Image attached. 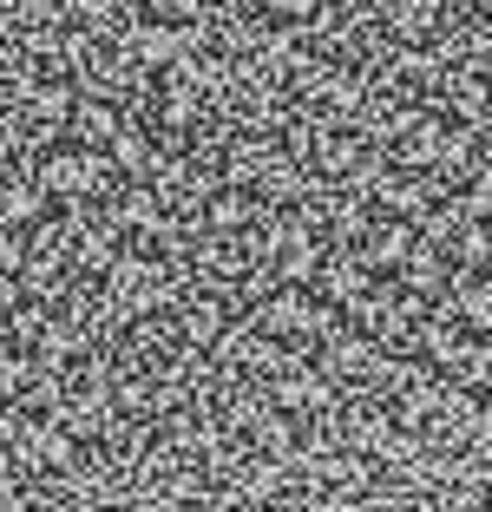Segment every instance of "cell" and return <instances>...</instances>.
I'll list each match as a JSON object with an SVG mask.
<instances>
[{
    "instance_id": "1",
    "label": "cell",
    "mask_w": 492,
    "mask_h": 512,
    "mask_svg": "<svg viewBox=\"0 0 492 512\" xmlns=\"http://www.w3.org/2000/svg\"><path fill=\"white\" fill-rule=\"evenodd\" d=\"M328 329H335V322H322L296 289L250 309V335H256V342L283 348V355H309V362H322V355H328Z\"/></svg>"
},
{
    "instance_id": "2",
    "label": "cell",
    "mask_w": 492,
    "mask_h": 512,
    "mask_svg": "<svg viewBox=\"0 0 492 512\" xmlns=\"http://www.w3.org/2000/svg\"><path fill=\"white\" fill-rule=\"evenodd\" d=\"M66 145H73V151H119V145H125L119 112H105V106H79L73 119H66Z\"/></svg>"
},
{
    "instance_id": "3",
    "label": "cell",
    "mask_w": 492,
    "mask_h": 512,
    "mask_svg": "<svg viewBox=\"0 0 492 512\" xmlns=\"http://www.w3.org/2000/svg\"><path fill=\"white\" fill-rule=\"evenodd\" d=\"M276 407H283V414H296V421H315V414H328V407H335V394H328V381L283 375V388H276Z\"/></svg>"
},
{
    "instance_id": "4",
    "label": "cell",
    "mask_w": 492,
    "mask_h": 512,
    "mask_svg": "<svg viewBox=\"0 0 492 512\" xmlns=\"http://www.w3.org/2000/svg\"><path fill=\"white\" fill-rule=\"evenodd\" d=\"M322 368H328V375H342V381H368V368H374V348L348 335L342 348H328V355H322Z\"/></svg>"
},
{
    "instance_id": "5",
    "label": "cell",
    "mask_w": 492,
    "mask_h": 512,
    "mask_svg": "<svg viewBox=\"0 0 492 512\" xmlns=\"http://www.w3.org/2000/svg\"><path fill=\"white\" fill-rule=\"evenodd\" d=\"M184 335H191V342H210V335H217V316H210V309H191V316H184Z\"/></svg>"
}]
</instances>
